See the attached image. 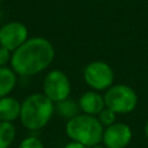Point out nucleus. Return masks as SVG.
I'll return each mask as SVG.
<instances>
[{"instance_id":"f257e3e1","label":"nucleus","mask_w":148,"mask_h":148,"mask_svg":"<svg viewBox=\"0 0 148 148\" xmlns=\"http://www.w3.org/2000/svg\"><path fill=\"white\" fill-rule=\"evenodd\" d=\"M56 56L52 43L40 36L28 38L12 52L10 68L20 76H32L45 71Z\"/></svg>"},{"instance_id":"f03ea898","label":"nucleus","mask_w":148,"mask_h":148,"mask_svg":"<svg viewBox=\"0 0 148 148\" xmlns=\"http://www.w3.org/2000/svg\"><path fill=\"white\" fill-rule=\"evenodd\" d=\"M54 111V103L50 98L43 92H34L21 103L20 120L25 128L37 131L47 125Z\"/></svg>"},{"instance_id":"7ed1b4c3","label":"nucleus","mask_w":148,"mask_h":148,"mask_svg":"<svg viewBox=\"0 0 148 148\" xmlns=\"http://www.w3.org/2000/svg\"><path fill=\"white\" fill-rule=\"evenodd\" d=\"M65 131L72 141L91 148L102 142L104 127L101 125L96 116L79 113L67 120Z\"/></svg>"},{"instance_id":"20e7f679","label":"nucleus","mask_w":148,"mask_h":148,"mask_svg":"<svg viewBox=\"0 0 148 148\" xmlns=\"http://www.w3.org/2000/svg\"><path fill=\"white\" fill-rule=\"evenodd\" d=\"M105 108L118 113H130L138 105V95L135 90L127 84H113L103 95Z\"/></svg>"},{"instance_id":"39448f33","label":"nucleus","mask_w":148,"mask_h":148,"mask_svg":"<svg viewBox=\"0 0 148 148\" xmlns=\"http://www.w3.org/2000/svg\"><path fill=\"white\" fill-rule=\"evenodd\" d=\"M83 79L92 90L102 91L108 90L113 86L114 73L112 67L102 60L89 62L83 69Z\"/></svg>"},{"instance_id":"423d86ee","label":"nucleus","mask_w":148,"mask_h":148,"mask_svg":"<svg viewBox=\"0 0 148 148\" xmlns=\"http://www.w3.org/2000/svg\"><path fill=\"white\" fill-rule=\"evenodd\" d=\"M71 90V81L60 69L50 71L43 80V94L54 104L69 98Z\"/></svg>"},{"instance_id":"0eeeda50","label":"nucleus","mask_w":148,"mask_h":148,"mask_svg":"<svg viewBox=\"0 0 148 148\" xmlns=\"http://www.w3.org/2000/svg\"><path fill=\"white\" fill-rule=\"evenodd\" d=\"M25 24L18 21H10L0 27V46L14 52L29 37Z\"/></svg>"},{"instance_id":"6e6552de","label":"nucleus","mask_w":148,"mask_h":148,"mask_svg":"<svg viewBox=\"0 0 148 148\" xmlns=\"http://www.w3.org/2000/svg\"><path fill=\"white\" fill-rule=\"evenodd\" d=\"M132 140V130L125 123H114L104 128L102 142L106 148H125Z\"/></svg>"},{"instance_id":"1a4fd4ad","label":"nucleus","mask_w":148,"mask_h":148,"mask_svg":"<svg viewBox=\"0 0 148 148\" xmlns=\"http://www.w3.org/2000/svg\"><path fill=\"white\" fill-rule=\"evenodd\" d=\"M77 103L81 113L89 116H97L105 108L104 97L99 94V91L96 90H89L83 92L80 96Z\"/></svg>"},{"instance_id":"9d476101","label":"nucleus","mask_w":148,"mask_h":148,"mask_svg":"<svg viewBox=\"0 0 148 148\" xmlns=\"http://www.w3.org/2000/svg\"><path fill=\"white\" fill-rule=\"evenodd\" d=\"M21 102L12 96L0 98V121L12 123L20 118Z\"/></svg>"},{"instance_id":"9b49d317","label":"nucleus","mask_w":148,"mask_h":148,"mask_svg":"<svg viewBox=\"0 0 148 148\" xmlns=\"http://www.w3.org/2000/svg\"><path fill=\"white\" fill-rule=\"evenodd\" d=\"M17 83V74L8 66L0 67V98L9 96Z\"/></svg>"},{"instance_id":"f8f14e48","label":"nucleus","mask_w":148,"mask_h":148,"mask_svg":"<svg viewBox=\"0 0 148 148\" xmlns=\"http://www.w3.org/2000/svg\"><path fill=\"white\" fill-rule=\"evenodd\" d=\"M56 111L58 112V114L62 118H66L67 120L72 119L73 117L77 116L81 111L79 108V103L73 101V99H64L59 103H56Z\"/></svg>"},{"instance_id":"ddd939ff","label":"nucleus","mask_w":148,"mask_h":148,"mask_svg":"<svg viewBox=\"0 0 148 148\" xmlns=\"http://www.w3.org/2000/svg\"><path fill=\"white\" fill-rule=\"evenodd\" d=\"M16 136V128L13 123L0 121V148H9Z\"/></svg>"},{"instance_id":"4468645a","label":"nucleus","mask_w":148,"mask_h":148,"mask_svg":"<svg viewBox=\"0 0 148 148\" xmlns=\"http://www.w3.org/2000/svg\"><path fill=\"white\" fill-rule=\"evenodd\" d=\"M96 117H97L98 121L101 123V125L104 128L116 123V113L113 111H111L110 109H108V108H104Z\"/></svg>"},{"instance_id":"2eb2a0df","label":"nucleus","mask_w":148,"mask_h":148,"mask_svg":"<svg viewBox=\"0 0 148 148\" xmlns=\"http://www.w3.org/2000/svg\"><path fill=\"white\" fill-rule=\"evenodd\" d=\"M17 148H44V145L37 136L30 135L23 139L17 146Z\"/></svg>"},{"instance_id":"dca6fc26","label":"nucleus","mask_w":148,"mask_h":148,"mask_svg":"<svg viewBox=\"0 0 148 148\" xmlns=\"http://www.w3.org/2000/svg\"><path fill=\"white\" fill-rule=\"evenodd\" d=\"M12 59V52L2 46H0V67L7 66V64H10Z\"/></svg>"},{"instance_id":"f3484780","label":"nucleus","mask_w":148,"mask_h":148,"mask_svg":"<svg viewBox=\"0 0 148 148\" xmlns=\"http://www.w3.org/2000/svg\"><path fill=\"white\" fill-rule=\"evenodd\" d=\"M64 148H88V147H86V146H83V145H81V143H79V142L71 141V142H68Z\"/></svg>"},{"instance_id":"a211bd4d","label":"nucleus","mask_w":148,"mask_h":148,"mask_svg":"<svg viewBox=\"0 0 148 148\" xmlns=\"http://www.w3.org/2000/svg\"><path fill=\"white\" fill-rule=\"evenodd\" d=\"M145 134H146V136H147V139H148V120H147V123H146V125H145Z\"/></svg>"},{"instance_id":"6ab92c4d","label":"nucleus","mask_w":148,"mask_h":148,"mask_svg":"<svg viewBox=\"0 0 148 148\" xmlns=\"http://www.w3.org/2000/svg\"><path fill=\"white\" fill-rule=\"evenodd\" d=\"M91 148H106V147H104V146H101V145H97V146H95V147H91Z\"/></svg>"},{"instance_id":"aec40b11","label":"nucleus","mask_w":148,"mask_h":148,"mask_svg":"<svg viewBox=\"0 0 148 148\" xmlns=\"http://www.w3.org/2000/svg\"><path fill=\"white\" fill-rule=\"evenodd\" d=\"M96 1H104V0H96Z\"/></svg>"},{"instance_id":"412c9836","label":"nucleus","mask_w":148,"mask_h":148,"mask_svg":"<svg viewBox=\"0 0 148 148\" xmlns=\"http://www.w3.org/2000/svg\"><path fill=\"white\" fill-rule=\"evenodd\" d=\"M1 1H2V0H0V3H1Z\"/></svg>"}]
</instances>
